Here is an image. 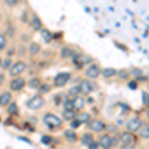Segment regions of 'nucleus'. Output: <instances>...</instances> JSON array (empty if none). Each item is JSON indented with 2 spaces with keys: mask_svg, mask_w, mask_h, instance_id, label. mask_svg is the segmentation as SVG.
Segmentation results:
<instances>
[{
  "mask_svg": "<svg viewBox=\"0 0 149 149\" xmlns=\"http://www.w3.org/2000/svg\"><path fill=\"white\" fill-rule=\"evenodd\" d=\"M43 121L46 124L48 127H51V128H56L58 126H61L62 120L56 115L52 114V113H48L44 116Z\"/></svg>",
  "mask_w": 149,
  "mask_h": 149,
  "instance_id": "nucleus-1",
  "label": "nucleus"
},
{
  "mask_svg": "<svg viewBox=\"0 0 149 149\" xmlns=\"http://www.w3.org/2000/svg\"><path fill=\"white\" fill-rule=\"evenodd\" d=\"M44 104H45V100L42 97H38V95L30 98L27 102V107L30 109H33V110L41 109Z\"/></svg>",
  "mask_w": 149,
  "mask_h": 149,
  "instance_id": "nucleus-2",
  "label": "nucleus"
},
{
  "mask_svg": "<svg viewBox=\"0 0 149 149\" xmlns=\"http://www.w3.org/2000/svg\"><path fill=\"white\" fill-rule=\"evenodd\" d=\"M25 69H26V64L22 61H18L15 64L12 65L9 73H10L11 77H16L18 74H20L21 73H23L25 71Z\"/></svg>",
  "mask_w": 149,
  "mask_h": 149,
  "instance_id": "nucleus-3",
  "label": "nucleus"
},
{
  "mask_svg": "<svg viewBox=\"0 0 149 149\" xmlns=\"http://www.w3.org/2000/svg\"><path fill=\"white\" fill-rule=\"evenodd\" d=\"M90 62H92V58L85 56V55H81V54H78V55H76V56H74V59H73V63L76 65L78 68H83L84 65L90 63Z\"/></svg>",
  "mask_w": 149,
  "mask_h": 149,
  "instance_id": "nucleus-4",
  "label": "nucleus"
},
{
  "mask_svg": "<svg viewBox=\"0 0 149 149\" xmlns=\"http://www.w3.org/2000/svg\"><path fill=\"white\" fill-rule=\"evenodd\" d=\"M70 78H71V74H70V73H61V74H59L56 78H55V81H54L55 86H59V88L64 86L67 83H68Z\"/></svg>",
  "mask_w": 149,
  "mask_h": 149,
  "instance_id": "nucleus-5",
  "label": "nucleus"
},
{
  "mask_svg": "<svg viewBox=\"0 0 149 149\" xmlns=\"http://www.w3.org/2000/svg\"><path fill=\"white\" fill-rule=\"evenodd\" d=\"M25 80L23 78H16L10 81V88L12 91H21L25 86Z\"/></svg>",
  "mask_w": 149,
  "mask_h": 149,
  "instance_id": "nucleus-6",
  "label": "nucleus"
},
{
  "mask_svg": "<svg viewBox=\"0 0 149 149\" xmlns=\"http://www.w3.org/2000/svg\"><path fill=\"white\" fill-rule=\"evenodd\" d=\"M88 128L95 132H100L105 128V124L102 121L97 120V119H93L88 123Z\"/></svg>",
  "mask_w": 149,
  "mask_h": 149,
  "instance_id": "nucleus-7",
  "label": "nucleus"
},
{
  "mask_svg": "<svg viewBox=\"0 0 149 149\" xmlns=\"http://www.w3.org/2000/svg\"><path fill=\"white\" fill-rule=\"evenodd\" d=\"M135 142V136L129 132H125L121 135V143L123 146H132Z\"/></svg>",
  "mask_w": 149,
  "mask_h": 149,
  "instance_id": "nucleus-8",
  "label": "nucleus"
},
{
  "mask_svg": "<svg viewBox=\"0 0 149 149\" xmlns=\"http://www.w3.org/2000/svg\"><path fill=\"white\" fill-rule=\"evenodd\" d=\"M100 74V69L97 65H92L86 72V77H88L90 79H97Z\"/></svg>",
  "mask_w": 149,
  "mask_h": 149,
  "instance_id": "nucleus-9",
  "label": "nucleus"
},
{
  "mask_svg": "<svg viewBox=\"0 0 149 149\" xmlns=\"http://www.w3.org/2000/svg\"><path fill=\"white\" fill-rule=\"evenodd\" d=\"M142 125V121L140 120L139 118H133L131 120H129V122L127 123V129L129 131L135 132L137 131L139 128Z\"/></svg>",
  "mask_w": 149,
  "mask_h": 149,
  "instance_id": "nucleus-10",
  "label": "nucleus"
},
{
  "mask_svg": "<svg viewBox=\"0 0 149 149\" xmlns=\"http://www.w3.org/2000/svg\"><path fill=\"white\" fill-rule=\"evenodd\" d=\"M79 88H80V91L84 93V95H88V93L93 91L92 84H91L90 81H81L80 86H79Z\"/></svg>",
  "mask_w": 149,
  "mask_h": 149,
  "instance_id": "nucleus-11",
  "label": "nucleus"
},
{
  "mask_svg": "<svg viewBox=\"0 0 149 149\" xmlns=\"http://www.w3.org/2000/svg\"><path fill=\"white\" fill-rule=\"evenodd\" d=\"M100 146H102V148L104 149H109L110 146H111V143H112V139L110 137L109 135H107V134H105V135H103L102 138H100Z\"/></svg>",
  "mask_w": 149,
  "mask_h": 149,
  "instance_id": "nucleus-12",
  "label": "nucleus"
},
{
  "mask_svg": "<svg viewBox=\"0 0 149 149\" xmlns=\"http://www.w3.org/2000/svg\"><path fill=\"white\" fill-rule=\"evenodd\" d=\"M31 25H32V28L34 31H39L42 28V22L39 19L38 16L34 15L32 17V21H31Z\"/></svg>",
  "mask_w": 149,
  "mask_h": 149,
  "instance_id": "nucleus-13",
  "label": "nucleus"
},
{
  "mask_svg": "<svg viewBox=\"0 0 149 149\" xmlns=\"http://www.w3.org/2000/svg\"><path fill=\"white\" fill-rule=\"evenodd\" d=\"M12 95L9 93H4L0 95V105L1 107H6L9 102H10Z\"/></svg>",
  "mask_w": 149,
  "mask_h": 149,
  "instance_id": "nucleus-14",
  "label": "nucleus"
},
{
  "mask_svg": "<svg viewBox=\"0 0 149 149\" xmlns=\"http://www.w3.org/2000/svg\"><path fill=\"white\" fill-rule=\"evenodd\" d=\"M61 56H62V58H64V59H68V58L74 56V52L73 49H71V48L64 47L61 51Z\"/></svg>",
  "mask_w": 149,
  "mask_h": 149,
  "instance_id": "nucleus-15",
  "label": "nucleus"
},
{
  "mask_svg": "<svg viewBox=\"0 0 149 149\" xmlns=\"http://www.w3.org/2000/svg\"><path fill=\"white\" fill-rule=\"evenodd\" d=\"M102 74L103 78H111V77H113L116 74V70L111 69V68L104 69L102 72Z\"/></svg>",
  "mask_w": 149,
  "mask_h": 149,
  "instance_id": "nucleus-16",
  "label": "nucleus"
},
{
  "mask_svg": "<svg viewBox=\"0 0 149 149\" xmlns=\"http://www.w3.org/2000/svg\"><path fill=\"white\" fill-rule=\"evenodd\" d=\"M41 35H42V38L46 43H50V41L52 40V33L49 30H47V29H42Z\"/></svg>",
  "mask_w": 149,
  "mask_h": 149,
  "instance_id": "nucleus-17",
  "label": "nucleus"
},
{
  "mask_svg": "<svg viewBox=\"0 0 149 149\" xmlns=\"http://www.w3.org/2000/svg\"><path fill=\"white\" fill-rule=\"evenodd\" d=\"M63 117L66 120H72V119H74L76 117V113L72 109H66L63 112Z\"/></svg>",
  "mask_w": 149,
  "mask_h": 149,
  "instance_id": "nucleus-18",
  "label": "nucleus"
},
{
  "mask_svg": "<svg viewBox=\"0 0 149 149\" xmlns=\"http://www.w3.org/2000/svg\"><path fill=\"white\" fill-rule=\"evenodd\" d=\"M41 85H42L41 80H40V79H38V78L32 79V80H30V81H29V83H28L29 88H38Z\"/></svg>",
  "mask_w": 149,
  "mask_h": 149,
  "instance_id": "nucleus-19",
  "label": "nucleus"
},
{
  "mask_svg": "<svg viewBox=\"0 0 149 149\" xmlns=\"http://www.w3.org/2000/svg\"><path fill=\"white\" fill-rule=\"evenodd\" d=\"M73 102H74V107H77V109H81L85 105V100H84V98H81L80 97H74L73 100Z\"/></svg>",
  "mask_w": 149,
  "mask_h": 149,
  "instance_id": "nucleus-20",
  "label": "nucleus"
},
{
  "mask_svg": "<svg viewBox=\"0 0 149 149\" xmlns=\"http://www.w3.org/2000/svg\"><path fill=\"white\" fill-rule=\"evenodd\" d=\"M93 135L90 133H86L83 135V137H81V143L85 144V145H90L91 143L93 142Z\"/></svg>",
  "mask_w": 149,
  "mask_h": 149,
  "instance_id": "nucleus-21",
  "label": "nucleus"
},
{
  "mask_svg": "<svg viewBox=\"0 0 149 149\" xmlns=\"http://www.w3.org/2000/svg\"><path fill=\"white\" fill-rule=\"evenodd\" d=\"M29 51L32 55H36L41 51V46L37 43H32L30 45V48H29Z\"/></svg>",
  "mask_w": 149,
  "mask_h": 149,
  "instance_id": "nucleus-22",
  "label": "nucleus"
},
{
  "mask_svg": "<svg viewBox=\"0 0 149 149\" xmlns=\"http://www.w3.org/2000/svg\"><path fill=\"white\" fill-rule=\"evenodd\" d=\"M66 138L70 142H74V141H77V139H78V136H77V134L74 133V131H67Z\"/></svg>",
  "mask_w": 149,
  "mask_h": 149,
  "instance_id": "nucleus-23",
  "label": "nucleus"
},
{
  "mask_svg": "<svg viewBox=\"0 0 149 149\" xmlns=\"http://www.w3.org/2000/svg\"><path fill=\"white\" fill-rule=\"evenodd\" d=\"M50 90H51V86L48 85V84H42V85L39 86V93L45 95V93H49Z\"/></svg>",
  "mask_w": 149,
  "mask_h": 149,
  "instance_id": "nucleus-24",
  "label": "nucleus"
},
{
  "mask_svg": "<svg viewBox=\"0 0 149 149\" xmlns=\"http://www.w3.org/2000/svg\"><path fill=\"white\" fill-rule=\"evenodd\" d=\"M77 119L80 122H81V123H83V122H86L90 120V114L86 113V112H84V113L79 114L78 116H77Z\"/></svg>",
  "mask_w": 149,
  "mask_h": 149,
  "instance_id": "nucleus-25",
  "label": "nucleus"
},
{
  "mask_svg": "<svg viewBox=\"0 0 149 149\" xmlns=\"http://www.w3.org/2000/svg\"><path fill=\"white\" fill-rule=\"evenodd\" d=\"M80 93H81V91L79 86H74V88H70V91H69V95L73 97H77L80 95Z\"/></svg>",
  "mask_w": 149,
  "mask_h": 149,
  "instance_id": "nucleus-26",
  "label": "nucleus"
},
{
  "mask_svg": "<svg viewBox=\"0 0 149 149\" xmlns=\"http://www.w3.org/2000/svg\"><path fill=\"white\" fill-rule=\"evenodd\" d=\"M7 111L10 114H17L18 113V107L16 105V103H11L8 107V109Z\"/></svg>",
  "mask_w": 149,
  "mask_h": 149,
  "instance_id": "nucleus-27",
  "label": "nucleus"
},
{
  "mask_svg": "<svg viewBox=\"0 0 149 149\" xmlns=\"http://www.w3.org/2000/svg\"><path fill=\"white\" fill-rule=\"evenodd\" d=\"M140 135L142 136V138H144V139H148V137H149V127H148V125L144 126L143 128L141 129Z\"/></svg>",
  "mask_w": 149,
  "mask_h": 149,
  "instance_id": "nucleus-28",
  "label": "nucleus"
},
{
  "mask_svg": "<svg viewBox=\"0 0 149 149\" xmlns=\"http://www.w3.org/2000/svg\"><path fill=\"white\" fill-rule=\"evenodd\" d=\"M6 44H7V41H6L5 36L0 34V52H1L2 50L4 49V48H5Z\"/></svg>",
  "mask_w": 149,
  "mask_h": 149,
  "instance_id": "nucleus-29",
  "label": "nucleus"
},
{
  "mask_svg": "<svg viewBox=\"0 0 149 149\" xmlns=\"http://www.w3.org/2000/svg\"><path fill=\"white\" fill-rule=\"evenodd\" d=\"M118 76H119V78L122 79V80H126V79H128V77H129V73L126 71V70H121V71H119Z\"/></svg>",
  "mask_w": 149,
  "mask_h": 149,
  "instance_id": "nucleus-30",
  "label": "nucleus"
},
{
  "mask_svg": "<svg viewBox=\"0 0 149 149\" xmlns=\"http://www.w3.org/2000/svg\"><path fill=\"white\" fill-rule=\"evenodd\" d=\"M11 63H12V61H11V59H5L3 62H2V68L3 69H8L9 67L11 66Z\"/></svg>",
  "mask_w": 149,
  "mask_h": 149,
  "instance_id": "nucleus-31",
  "label": "nucleus"
},
{
  "mask_svg": "<svg viewBox=\"0 0 149 149\" xmlns=\"http://www.w3.org/2000/svg\"><path fill=\"white\" fill-rule=\"evenodd\" d=\"M65 109H74L73 100H67V102H65Z\"/></svg>",
  "mask_w": 149,
  "mask_h": 149,
  "instance_id": "nucleus-32",
  "label": "nucleus"
},
{
  "mask_svg": "<svg viewBox=\"0 0 149 149\" xmlns=\"http://www.w3.org/2000/svg\"><path fill=\"white\" fill-rule=\"evenodd\" d=\"M128 88H131V90H136L137 88V83H136L135 81H131L128 83Z\"/></svg>",
  "mask_w": 149,
  "mask_h": 149,
  "instance_id": "nucleus-33",
  "label": "nucleus"
},
{
  "mask_svg": "<svg viewBox=\"0 0 149 149\" xmlns=\"http://www.w3.org/2000/svg\"><path fill=\"white\" fill-rule=\"evenodd\" d=\"M51 140H52V139H51L50 136L45 135V136H43V137H42V140H41V141H42L43 143H45V144H48V143L51 142Z\"/></svg>",
  "mask_w": 149,
  "mask_h": 149,
  "instance_id": "nucleus-34",
  "label": "nucleus"
},
{
  "mask_svg": "<svg viewBox=\"0 0 149 149\" xmlns=\"http://www.w3.org/2000/svg\"><path fill=\"white\" fill-rule=\"evenodd\" d=\"M142 97H143V103L145 105H148V93L143 92L142 93Z\"/></svg>",
  "mask_w": 149,
  "mask_h": 149,
  "instance_id": "nucleus-35",
  "label": "nucleus"
},
{
  "mask_svg": "<svg viewBox=\"0 0 149 149\" xmlns=\"http://www.w3.org/2000/svg\"><path fill=\"white\" fill-rule=\"evenodd\" d=\"M6 3H7V5L13 7V6H15L16 4L18 3V1H17V0H6Z\"/></svg>",
  "mask_w": 149,
  "mask_h": 149,
  "instance_id": "nucleus-36",
  "label": "nucleus"
},
{
  "mask_svg": "<svg viewBox=\"0 0 149 149\" xmlns=\"http://www.w3.org/2000/svg\"><path fill=\"white\" fill-rule=\"evenodd\" d=\"M131 74H133L134 77H139L140 74H142V72L140 70H137V69H134L133 71L131 72Z\"/></svg>",
  "mask_w": 149,
  "mask_h": 149,
  "instance_id": "nucleus-37",
  "label": "nucleus"
},
{
  "mask_svg": "<svg viewBox=\"0 0 149 149\" xmlns=\"http://www.w3.org/2000/svg\"><path fill=\"white\" fill-rule=\"evenodd\" d=\"M88 149H98V143L93 141V142L88 145Z\"/></svg>",
  "mask_w": 149,
  "mask_h": 149,
  "instance_id": "nucleus-38",
  "label": "nucleus"
},
{
  "mask_svg": "<svg viewBox=\"0 0 149 149\" xmlns=\"http://www.w3.org/2000/svg\"><path fill=\"white\" fill-rule=\"evenodd\" d=\"M81 122H80V121L78 120V119H77V120H74V121L72 122L71 126L73 127V128H77V127H79V126L81 125Z\"/></svg>",
  "mask_w": 149,
  "mask_h": 149,
  "instance_id": "nucleus-39",
  "label": "nucleus"
},
{
  "mask_svg": "<svg viewBox=\"0 0 149 149\" xmlns=\"http://www.w3.org/2000/svg\"><path fill=\"white\" fill-rule=\"evenodd\" d=\"M4 81H5V76L3 74H0V86L3 85Z\"/></svg>",
  "mask_w": 149,
  "mask_h": 149,
  "instance_id": "nucleus-40",
  "label": "nucleus"
},
{
  "mask_svg": "<svg viewBox=\"0 0 149 149\" xmlns=\"http://www.w3.org/2000/svg\"><path fill=\"white\" fill-rule=\"evenodd\" d=\"M1 63H2V60H1V58H0V66H1Z\"/></svg>",
  "mask_w": 149,
  "mask_h": 149,
  "instance_id": "nucleus-41",
  "label": "nucleus"
},
{
  "mask_svg": "<svg viewBox=\"0 0 149 149\" xmlns=\"http://www.w3.org/2000/svg\"><path fill=\"white\" fill-rule=\"evenodd\" d=\"M0 19H1V15H0Z\"/></svg>",
  "mask_w": 149,
  "mask_h": 149,
  "instance_id": "nucleus-42",
  "label": "nucleus"
}]
</instances>
